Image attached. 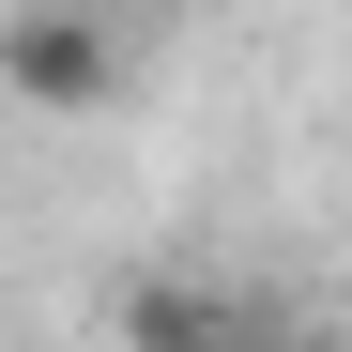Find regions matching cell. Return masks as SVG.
Masks as SVG:
<instances>
[{
	"instance_id": "cell-1",
	"label": "cell",
	"mask_w": 352,
	"mask_h": 352,
	"mask_svg": "<svg viewBox=\"0 0 352 352\" xmlns=\"http://www.w3.org/2000/svg\"><path fill=\"white\" fill-rule=\"evenodd\" d=\"M0 92H16L31 123H107V107H123V16L16 0V31H0Z\"/></svg>"
},
{
	"instance_id": "cell-2",
	"label": "cell",
	"mask_w": 352,
	"mask_h": 352,
	"mask_svg": "<svg viewBox=\"0 0 352 352\" xmlns=\"http://www.w3.org/2000/svg\"><path fill=\"white\" fill-rule=\"evenodd\" d=\"M107 322H123V352H261V307L230 276H138Z\"/></svg>"
},
{
	"instance_id": "cell-3",
	"label": "cell",
	"mask_w": 352,
	"mask_h": 352,
	"mask_svg": "<svg viewBox=\"0 0 352 352\" xmlns=\"http://www.w3.org/2000/svg\"><path fill=\"white\" fill-rule=\"evenodd\" d=\"M62 16H138V0H62Z\"/></svg>"
}]
</instances>
